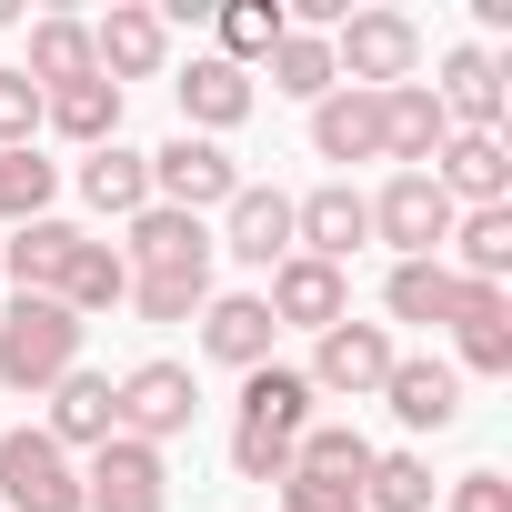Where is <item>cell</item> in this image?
<instances>
[{
  "label": "cell",
  "mask_w": 512,
  "mask_h": 512,
  "mask_svg": "<svg viewBox=\"0 0 512 512\" xmlns=\"http://www.w3.org/2000/svg\"><path fill=\"white\" fill-rule=\"evenodd\" d=\"M392 362H402V352H392V332H382V322H332L302 382H312V392H352V402H372V392L392 382Z\"/></svg>",
  "instance_id": "4fadbf2b"
},
{
  "label": "cell",
  "mask_w": 512,
  "mask_h": 512,
  "mask_svg": "<svg viewBox=\"0 0 512 512\" xmlns=\"http://www.w3.org/2000/svg\"><path fill=\"white\" fill-rule=\"evenodd\" d=\"M452 141V121H442V101H432V81H402V91H382V161H402V171H432V151Z\"/></svg>",
  "instance_id": "d6986e66"
},
{
  "label": "cell",
  "mask_w": 512,
  "mask_h": 512,
  "mask_svg": "<svg viewBox=\"0 0 512 512\" xmlns=\"http://www.w3.org/2000/svg\"><path fill=\"white\" fill-rule=\"evenodd\" d=\"M41 91H71V81H101V61H91V21H61V11H41L31 21V61H21Z\"/></svg>",
  "instance_id": "f1b7e54d"
},
{
  "label": "cell",
  "mask_w": 512,
  "mask_h": 512,
  "mask_svg": "<svg viewBox=\"0 0 512 512\" xmlns=\"http://www.w3.org/2000/svg\"><path fill=\"white\" fill-rule=\"evenodd\" d=\"M31 131H41V81L0 71V151H31Z\"/></svg>",
  "instance_id": "e575fe53"
},
{
  "label": "cell",
  "mask_w": 512,
  "mask_h": 512,
  "mask_svg": "<svg viewBox=\"0 0 512 512\" xmlns=\"http://www.w3.org/2000/svg\"><path fill=\"white\" fill-rule=\"evenodd\" d=\"M171 462L151 452V442H131V432H111L101 452H91V472H81V512H171Z\"/></svg>",
  "instance_id": "9c48e42d"
},
{
  "label": "cell",
  "mask_w": 512,
  "mask_h": 512,
  "mask_svg": "<svg viewBox=\"0 0 512 512\" xmlns=\"http://www.w3.org/2000/svg\"><path fill=\"white\" fill-rule=\"evenodd\" d=\"M41 131H61V141L101 151V141H121V91H111V81H71V91H41Z\"/></svg>",
  "instance_id": "f546056e"
},
{
  "label": "cell",
  "mask_w": 512,
  "mask_h": 512,
  "mask_svg": "<svg viewBox=\"0 0 512 512\" xmlns=\"http://www.w3.org/2000/svg\"><path fill=\"white\" fill-rule=\"evenodd\" d=\"M452 201H442V181L432 171H392L382 191H372V241H392L402 262H442V241H452Z\"/></svg>",
  "instance_id": "5b68a950"
},
{
  "label": "cell",
  "mask_w": 512,
  "mask_h": 512,
  "mask_svg": "<svg viewBox=\"0 0 512 512\" xmlns=\"http://www.w3.org/2000/svg\"><path fill=\"white\" fill-rule=\"evenodd\" d=\"M171 91H181V131H191V141L241 131V121H251V101H262V91H251V71H231V61H211V51H201Z\"/></svg>",
  "instance_id": "e0dca14e"
},
{
  "label": "cell",
  "mask_w": 512,
  "mask_h": 512,
  "mask_svg": "<svg viewBox=\"0 0 512 512\" xmlns=\"http://www.w3.org/2000/svg\"><path fill=\"white\" fill-rule=\"evenodd\" d=\"M121 251V272H131V312L141 322H191L201 302H211V221H191V211H131V231L111 241Z\"/></svg>",
  "instance_id": "6da1fadb"
},
{
  "label": "cell",
  "mask_w": 512,
  "mask_h": 512,
  "mask_svg": "<svg viewBox=\"0 0 512 512\" xmlns=\"http://www.w3.org/2000/svg\"><path fill=\"white\" fill-rule=\"evenodd\" d=\"M81 332H91L81 312L21 292L11 312H0V392H51L61 372H81Z\"/></svg>",
  "instance_id": "3957f363"
},
{
  "label": "cell",
  "mask_w": 512,
  "mask_h": 512,
  "mask_svg": "<svg viewBox=\"0 0 512 512\" xmlns=\"http://www.w3.org/2000/svg\"><path fill=\"white\" fill-rule=\"evenodd\" d=\"M302 432H312V382H302L292 362L241 372V422H231V472H241V482H282Z\"/></svg>",
  "instance_id": "7a4b0ae2"
},
{
  "label": "cell",
  "mask_w": 512,
  "mask_h": 512,
  "mask_svg": "<svg viewBox=\"0 0 512 512\" xmlns=\"http://www.w3.org/2000/svg\"><path fill=\"white\" fill-rule=\"evenodd\" d=\"M362 241H372V191L322 181V191H302V201H292V251H312V262L352 272V251H362Z\"/></svg>",
  "instance_id": "7c38bea8"
},
{
  "label": "cell",
  "mask_w": 512,
  "mask_h": 512,
  "mask_svg": "<svg viewBox=\"0 0 512 512\" xmlns=\"http://www.w3.org/2000/svg\"><path fill=\"white\" fill-rule=\"evenodd\" d=\"M432 101H442V121H452V131H502V61H492L482 41L442 51V81H432Z\"/></svg>",
  "instance_id": "ac0fdd59"
},
{
  "label": "cell",
  "mask_w": 512,
  "mask_h": 512,
  "mask_svg": "<svg viewBox=\"0 0 512 512\" xmlns=\"http://www.w3.org/2000/svg\"><path fill=\"white\" fill-rule=\"evenodd\" d=\"M452 512H512V482L502 472H462L452 482Z\"/></svg>",
  "instance_id": "d590c367"
},
{
  "label": "cell",
  "mask_w": 512,
  "mask_h": 512,
  "mask_svg": "<svg viewBox=\"0 0 512 512\" xmlns=\"http://www.w3.org/2000/svg\"><path fill=\"white\" fill-rule=\"evenodd\" d=\"M71 241H81V231H71L61 211H41V221H21L11 241H0V272H11L21 292H41V302H51V282H61V262H71Z\"/></svg>",
  "instance_id": "83f0119b"
},
{
  "label": "cell",
  "mask_w": 512,
  "mask_h": 512,
  "mask_svg": "<svg viewBox=\"0 0 512 512\" xmlns=\"http://www.w3.org/2000/svg\"><path fill=\"white\" fill-rule=\"evenodd\" d=\"M0 512H81V462L51 432H0Z\"/></svg>",
  "instance_id": "52a82bcc"
},
{
  "label": "cell",
  "mask_w": 512,
  "mask_h": 512,
  "mask_svg": "<svg viewBox=\"0 0 512 512\" xmlns=\"http://www.w3.org/2000/svg\"><path fill=\"white\" fill-rule=\"evenodd\" d=\"M111 412H121V432H131V442L171 452V442L191 432L201 392H191V372H181V362H141V372H121V382H111Z\"/></svg>",
  "instance_id": "ba28073f"
},
{
  "label": "cell",
  "mask_w": 512,
  "mask_h": 512,
  "mask_svg": "<svg viewBox=\"0 0 512 512\" xmlns=\"http://www.w3.org/2000/svg\"><path fill=\"white\" fill-rule=\"evenodd\" d=\"M312 151L322 161H382V91H322L312 101Z\"/></svg>",
  "instance_id": "603a6c76"
},
{
  "label": "cell",
  "mask_w": 512,
  "mask_h": 512,
  "mask_svg": "<svg viewBox=\"0 0 512 512\" xmlns=\"http://www.w3.org/2000/svg\"><path fill=\"white\" fill-rule=\"evenodd\" d=\"M231 191H241V161H231L221 141H191V131H171V141L151 151V201H161V211H191V221H211Z\"/></svg>",
  "instance_id": "8992f818"
},
{
  "label": "cell",
  "mask_w": 512,
  "mask_h": 512,
  "mask_svg": "<svg viewBox=\"0 0 512 512\" xmlns=\"http://www.w3.org/2000/svg\"><path fill=\"white\" fill-rule=\"evenodd\" d=\"M211 251H231L241 272H272V262H292V191H272V181H241V191L221 201V231H211Z\"/></svg>",
  "instance_id": "30bf717a"
},
{
  "label": "cell",
  "mask_w": 512,
  "mask_h": 512,
  "mask_svg": "<svg viewBox=\"0 0 512 512\" xmlns=\"http://www.w3.org/2000/svg\"><path fill=\"white\" fill-rule=\"evenodd\" d=\"M362 512H432V462L422 452H372Z\"/></svg>",
  "instance_id": "d6a6232c"
},
{
  "label": "cell",
  "mask_w": 512,
  "mask_h": 512,
  "mask_svg": "<svg viewBox=\"0 0 512 512\" xmlns=\"http://www.w3.org/2000/svg\"><path fill=\"white\" fill-rule=\"evenodd\" d=\"M91 61H101V81H111V91H121V81H151V71L171 61L161 11H141V0H111V11L91 21Z\"/></svg>",
  "instance_id": "9a60e30c"
},
{
  "label": "cell",
  "mask_w": 512,
  "mask_h": 512,
  "mask_svg": "<svg viewBox=\"0 0 512 512\" xmlns=\"http://www.w3.org/2000/svg\"><path fill=\"white\" fill-rule=\"evenodd\" d=\"M332 71H342V91H402V81H422V21L412 11H352L332 31Z\"/></svg>",
  "instance_id": "277c9868"
},
{
  "label": "cell",
  "mask_w": 512,
  "mask_h": 512,
  "mask_svg": "<svg viewBox=\"0 0 512 512\" xmlns=\"http://www.w3.org/2000/svg\"><path fill=\"white\" fill-rule=\"evenodd\" d=\"M462 272L452 262H392V282H382V312L392 322H432V332H452V312H462Z\"/></svg>",
  "instance_id": "d4e9b609"
},
{
  "label": "cell",
  "mask_w": 512,
  "mask_h": 512,
  "mask_svg": "<svg viewBox=\"0 0 512 512\" xmlns=\"http://www.w3.org/2000/svg\"><path fill=\"white\" fill-rule=\"evenodd\" d=\"M61 452H101L111 432H121V412H111V372H61L51 382V422H41Z\"/></svg>",
  "instance_id": "7402d4cb"
},
{
  "label": "cell",
  "mask_w": 512,
  "mask_h": 512,
  "mask_svg": "<svg viewBox=\"0 0 512 512\" xmlns=\"http://www.w3.org/2000/svg\"><path fill=\"white\" fill-rule=\"evenodd\" d=\"M262 312L282 322V332H332V322H352V272H332V262H312V251H292V262H272V292H262Z\"/></svg>",
  "instance_id": "8fae6325"
},
{
  "label": "cell",
  "mask_w": 512,
  "mask_h": 512,
  "mask_svg": "<svg viewBox=\"0 0 512 512\" xmlns=\"http://www.w3.org/2000/svg\"><path fill=\"white\" fill-rule=\"evenodd\" d=\"M452 352H462V372L502 382V372H512V292L472 282V292H462V312H452Z\"/></svg>",
  "instance_id": "ffe728a7"
},
{
  "label": "cell",
  "mask_w": 512,
  "mask_h": 512,
  "mask_svg": "<svg viewBox=\"0 0 512 512\" xmlns=\"http://www.w3.org/2000/svg\"><path fill=\"white\" fill-rule=\"evenodd\" d=\"M272 342H282V322L262 312V292H211V302H201V352H211L221 372H262Z\"/></svg>",
  "instance_id": "2e32d148"
},
{
  "label": "cell",
  "mask_w": 512,
  "mask_h": 512,
  "mask_svg": "<svg viewBox=\"0 0 512 512\" xmlns=\"http://www.w3.org/2000/svg\"><path fill=\"white\" fill-rule=\"evenodd\" d=\"M211 31H221V51H211V61L251 71V61H272V41L292 31V11H282V0H231V11H211Z\"/></svg>",
  "instance_id": "4dcf8cb0"
},
{
  "label": "cell",
  "mask_w": 512,
  "mask_h": 512,
  "mask_svg": "<svg viewBox=\"0 0 512 512\" xmlns=\"http://www.w3.org/2000/svg\"><path fill=\"white\" fill-rule=\"evenodd\" d=\"M81 201H91V211H111V221L151 211V151H131V141H101V151L81 161Z\"/></svg>",
  "instance_id": "4316f807"
},
{
  "label": "cell",
  "mask_w": 512,
  "mask_h": 512,
  "mask_svg": "<svg viewBox=\"0 0 512 512\" xmlns=\"http://www.w3.org/2000/svg\"><path fill=\"white\" fill-rule=\"evenodd\" d=\"M442 262L462 272V282H512V201H492V211H462L452 221V241H442Z\"/></svg>",
  "instance_id": "484cf974"
},
{
  "label": "cell",
  "mask_w": 512,
  "mask_h": 512,
  "mask_svg": "<svg viewBox=\"0 0 512 512\" xmlns=\"http://www.w3.org/2000/svg\"><path fill=\"white\" fill-rule=\"evenodd\" d=\"M262 71H272V91H282V101H322V91H342V71H332V41H322V31H282Z\"/></svg>",
  "instance_id": "1f68e13d"
},
{
  "label": "cell",
  "mask_w": 512,
  "mask_h": 512,
  "mask_svg": "<svg viewBox=\"0 0 512 512\" xmlns=\"http://www.w3.org/2000/svg\"><path fill=\"white\" fill-rule=\"evenodd\" d=\"M51 302H61V312H81V322H91V312H121V302H131L121 251L81 231V241H71V262H61V282H51Z\"/></svg>",
  "instance_id": "cb8c5ba5"
},
{
  "label": "cell",
  "mask_w": 512,
  "mask_h": 512,
  "mask_svg": "<svg viewBox=\"0 0 512 512\" xmlns=\"http://www.w3.org/2000/svg\"><path fill=\"white\" fill-rule=\"evenodd\" d=\"M432 181H442L452 211H492V201H512V151H502V131H452V141L432 151Z\"/></svg>",
  "instance_id": "5bb4252c"
},
{
  "label": "cell",
  "mask_w": 512,
  "mask_h": 512,
  "mask_svg": "<svg viewBox=\"0 0 512 512\" xmlns=\"http://www.w3.org/2000/svg\"><path fill=\"white\" fill-rule=\"evenodd\" d=\"M382 402H392L402 432H452V422H462V372H452V362H392Z\"/></svg>",
  "instance_id": "44dd1931"
},
{
  "label": "cell",
  "mask_w": 512,
  "mask_h": 512,
  "mask_svg": "<svg viewBox=\"0 0 512 512\" xmlns=\"http://www.w3.org/2000/svg\"><path fill=\"white\" fill-rule=\"evenodd\" d=\"M51 191H61V171H51L41 151H0V221H11V231H21V221H41V211H51Z\"/></svg>",
  "instance_id": "836d02e7"
}]
</instances>
